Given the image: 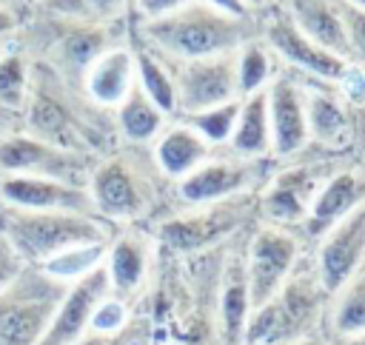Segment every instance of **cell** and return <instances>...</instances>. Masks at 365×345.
Wrapping results in <instances>:
<instances>
[{
    "mask_svg": "<svg viewBox=\"0 0 365 345\" xmlns=\"http://www.w3.org/2000/svg\"><path fill=\"white\" fill-rule=\"evenodd\" d=\"M145 34L168 60H197L225 51H240L254 40L248 17L225 14L208 3H188L145 23Z\"/></svg>",
    "mask_w": 365,
    "mask_h": 345,
    "instance_id": "obj_1",
    "label": "cell"
},
{
    "mask_svg": "<svg viewBox=\"0 0 365 345\" xmlns=\"http://www.w3.org/2000/svg\"><path fill=\"white\" fill-rule=\"evenodd\" d=\"M0 231L11 240L26 262H48L71 248L108 242V225L97 214L29 211L9 205L0 211Z\"/></svg>",
    "mask_w": 365,
    "mask_h": 345,
    "instance_id": "obj_2",
    "label": "cell"
},
{
    "mask_svg": "<svg viewBox=\"0 0 365 345\" xmlns=\"http://www.w3.org/2000/svg\"><path fill=\"white\" fill-rule=\"evenodd\" d=\"M325 299L328 294L317 274H291L265 305L251 311L242 345H288L311 334L322 316Z\"/></svg>",
    "mask_w": 365,
    "mask_h": 345,
    "instance_id": "obj_3",
    "label": "cell"
},
{
    "mask_svg": "<svg viewBox=\"0 0 365 345\" xmlns=\"http://www.w3.org/2000/svg\"><path fill=\"white\" fill-rule=\"evenodd\" d=\"M66 282L43 268L23 265V271L0 291V345H37L51 325Z\"/></svg>",
    "mask_w": 365,
    "mask_h": 345,
    "instance_id": "obj_4",
    "label": "cell"
},
{
    "mask_svg": "<svg viewBox=\"0 0 365 345\" xmlns=\"http://www.w3.org/2000/svg\"><path fill=\"white\" fill-rule=\"evenodd\" d=\"M237 57L240 51H225V54L197 57V60H171L177 111L197 114V111L240 100Z\"/></svg>",
    "mask_w": 365,
    "mask_h": 345,
    "instance_id": "obj_5",
    "label": "cell"
},
{
    "mask_svg": "<svg viewBox=\"0 0 365 345\" xmlns=\"http://www.w3.org/2000/svg\"><path fill=\"white\" fill-rule=\"evenodd\" d=\"M0 171L6 174H34L60 180L77 188H86L88 182V157L80 151L57 148L51 143H43L31 134H6L0 137Z\"/></svg>",
    "mask_w": 365,
    "mask_h": 345,
    "instance_id": "obj_6",
    "label": "cell"
},
{
    "mask_svg": "<svg viewBox=\"0 0 365 345\" xmlns=\"http://www.w3.org/2000/svg\"><path fill=\"white\" fill-rule=\"evenodd\" d=\"M88 194L100 217L134 220L151 202V180L134 160L111 157L91 168Z\"/></svg>",
    "mask_w": 365,
    "mask_h": 345,
    "instance_id": "obj_7",
    "label": "cell"
},
{
    "mask_svg": "<svg viewBox=\"0 0 365 345\" xmlns=\"http://www.w3.org/2000/svg\"><path fill=\"white\" fill-rule=\"evenodd\" d=\"M248 205H251V194L208 202V205H200V211H194V214H182V217H171V220L160 222L154 237L177 254L202 251V248L225 240L242 222V214Z\"/></svg>",
    "mask_w": 365,
    "mask_h": 345,
    "instance_id": "obj_8",
    "label": "cell"
},
{
    "mask_svg": "<svg viewBox=\"0 0 365 345\" xmlns=\"http://www.w3.org/2000/svg\"><path fill=\"white\" fill-rule=\"evenodd\" d=\"M299 254V240L288 234L279 225L259 228L251 237L248 257H245V279H248V297H251V311L265 305L282 282L294 274Z\"/></svg>",
    "mask_w": 365,
    "mask_h": 345,
    "instance_id": "obj_9",
    "label": "cell"
},
{
    "mask_svg": "<svg viewBox=\"0 0 365 345\" xmlns=\"http://www.w3.org/2000/svg\"><path fill=\"white\" fill-rule=\"evenodd\" d=\"M265 180L262 157H242L240 163H200L194 171L177 180V194L188 205H208L220 200H231L240 194H251Z\"/></svg>",
    "mask_w": 365,
    "mask_h": 345,
    "instance_id": "obj_10",
    "label": "cell"
},
{
    "mask_svg": "<svg viewBox=\"0 0 365 345\" xmlns=\"http://www.w3.org/2000/svg\"><path fill=\"white\" fill-rule=\"evenodd\" d=\"M108 291H111V282H108V268L103 259L88 274L71 279L51 325L46 328V334L40 336L37 345H74V342H80L88 334L91 316H94L97 305L108 297Z\"/></svg>",
    "mask_w": 365,
    "mask_h": 345,
    "instance_id": "obj_11",
    "label": "cell"
},
{
    "mask_svg": "<svg viewBox=\"0 0 365 345\" xmlns=\"http://www.w3.org/2000/svg\"><path fill=\"white\" fill-rule=\"evenodd\" d=\"M365 262V202H359L351 214H345L336 225L322 234L317 277L328 297H334L351 274Z\"/></svg>",
    "mask_w": 365,
    "mask_h": 345,
    "instance_id": "obj_12",
    "label": "cell"
},
{
    "mask_svg": "<svg viewBox=\"0 0 365 345\" xmlns=\"http://www.w3.org/2000/svg\"><path fill=\"white\" fill-rule=\"evenodd\" d=\"M0 200L6 205L29 208V211L97 214L88 188H77V185L48 180V177H34V174H3L0 177Z\"/></svg>",
    "mask_w": 365,
    "mask_h": 345,
    "instance_id": "obj_13",
    "label": "cell"
},
{
    "mask_svg": "<svg viewBox=\"0 0 365 345\" xmlns=\"http://www.w3.org/2000/svg\"><path fill=\"white\" fill-rule=\"evenodd\" d=\"M26 125L31 137L51 143L57 148L83 154L88 143V128L77 120V114L68 108L63 94H57V88L48 83H40L26 100Z\"/></svg>",
    "mask_w": 365,
    "mask_h": 345,
    "instance_id": "obj_14",
    "label": "cell"
},
{
    "mask_svg": "<svg viewBox=\"0 0 365 345\" xmlns=\"http://www.w3.org/2000/svg\"><path fill=\"white\" fill-rule=\"evenodd\" d=\"M319 188H322V171L319 168H311V165L285 168L265 188L262 214L271 220V225H279V228L299 225L308 217L311 202H314Z\"/></svg>",
    "mask_w": 365,
    "mask_h": 345,
    "instance_id": "obj_15",
    "label": "cell"
},
{
    "mask_svg": "<svg viewBox=\"0 0 365 345\" xmlns=\"http://www.w3.org/2000/svg\"><path fill=\"white\" fill-rule=\"evenodd\" d=\"M268 125H271V151L279 157L297 154L308 143L305 91L291 77H277L268 86Z\"/></svg>",
    "mask_w": 365,
    "mask_h": 345,
    "instance_id": "obj_16",
    "label": "cell"
},
{
    "mask_svg": "<svg viewBox=\"0 0 365 345\" xmlns=\"http://www.w3.org/2000/svg\"><path fill=\"white\" fill-rule=\"evenodd\" d=\"M265 43L271 46V51H277L282 60H288L291 66L319 77V80H342V74L348 71V60L325 51L322 46L311 43L294 23L291 17H274L265 26Z\"/></svg>",
    "mask_w": 365,
    "mask_h": 345,
    "instance_id": "obj_17",
    "label": "cell"
},
{
    "mask_svg": "<svg viewBox=\"0 0 365 345\" xmlns=\"http://www.w3.org/2000/svg\"><path fill=\"white\" fill-rule=\"evenodd\" d=\"M359 202H365V177L356 171H339L331 177L314 197L308 217L302 220L308 237H322L331 225H336L345 214H351Z\"/></svg>",
    "mask_w": 365,
    "mask_h": 345,
    "instance_id": "obj_18",
    "label": "cell"
},
{
    "mask_svg": "<svg viewBox=\"0 0 365 345\" xmlns=\"http://www.w3.org/2000/svg\"><path fill=\"white\" fill-rule=\"evenodd\" d=\"M103 51H108V31L100 23L74 20L57 37V43L51 48V57H54V66H57V77H66V80L77 83Z\"/></svg>",
    "mask_w": 365,
    "mask_h": 345,
    "instance_id": "obj_19",
    "label": "cell"
},
{
    "mask_svg": "<svg viewBox=\"0 0 365 345\" xmlns=\"http://www.w3.org/2000/svg\"><path fill=\"white\" fill-rule=\"evenodd\" d=\"M288 17L311 43L322 46L325 51H331L342 60L354 57V46H351V37L345 31L342 14L328 0H291Z\"/></svg>",
    "mask_w": 365,
    "mask_h": 345,
    "instance_id": "obj_20",
    "label": "cell"
},
{
    "mask_svg": "<svg viewBox=\"0 0 365 345\" xmlns=\"http://www.w3.org/2000/svg\"><path fill=\"white\" fill-rule=\"evenodd\" d=\"M134 83H137V63L134 54L125 48L103 51L86 71V91L100 105H120Z\"/></svg>",
    "mask_w": 365,
    "mask_h": 345,
    "instance_id": "obj_21",
    "label": "cell"
},
{
    "mask_svg": "<svg viewBox=\"0 0 365 345\" xmlns=\"http://www.w3.org/2000/svg\"><path fill=\"white\" fill-rule=\"evenodd\" d=\"M148 259H151V242L143 234H123L117 237L108 251H106V268H108V282L111 291L128 297L134 294L148 274Z\"/></svg>",
    "mask_w": 365,
    "mask_h": 345,
    "instance_id": "obj_22",
    "label": "cell"
},
{
    "mask_svg": "<svg viewBox=\"0 0 365 345\" xmlns=\"http://www.w3.org/2000/svg\"><path fill=\"white\" fill-rule=\"evenodd\" d=\"M205 157H208V143L191 125H171L157 140V148H154L157 168L174 180L194 171Z\"/></svg>",
    "mask_w": 365,
    "mask_h": 345,
    "instance_id": "obj_23",
    "label": "cell"
},
{
    "mask_svg": "<svg viewBox=\"0 0 365 345\" xmlns=\"http://www.w3.org/2000/svg\"><path fill=\"white\" fill-rule=\"evenodd\" d=\"M231 148L240 157H262L271 148V125H268V88H259L242 97V108L231 134Z\"/></svg>",
    "mask_w": 365,
    "mask_h": 345,
    "instance_id": "obj_24",
    "label": "cell"
},
{
    "mask_svg": "<svg viewBox=\"0 0 365 345\" xmlns=\"http://www.w3.org/2000/svg\"><path fill=\"white\" fill-rule=\"evenodd\" d=\"M251 316V297L245 279V259L231 262L222 277V297H220V325L225 345H242V334Z\"/></svg>",
    "mask_w": 365,
    "mask_h": 345,
    "instance_id": "obj_25",
    "label": "cell"
},
{
    "mask_svg": "<svg viewBox=\"0 0 365 345\" xmlns=\"http://www.w3.org/2000/svg\"><path fill=\"white\" fill-rule=\"evenodd\" d=\"M305 114H308V140H317L322 145H339L351 137L348 114L334 94L325 91L305 94Z\"/></svg>",
    "mask_w": 365,
    "mask_h": 345,
    "instance_id": "obj_26",
    "label": "cell"
},
{
    "mask_svg": "<svg viewBox=\"0 0 365 345\" xmlns=\"http://www.w3.org/2000/svg\"><path fill=\"white\" fill-rule=\"evenodd\" d=\"M163 120L165 114L151 103V97L140 88V83H134L125 100L117 105V123L128 143H148L151 137L160 134Z\"/></svg>",
    "mask_w": 365,
    "mask_h": 345,
    "instance_id": "obj_27",
    "label": "cell"
},
{
    "mask_svg": "<svg viewBox=\"0 0 365 345\" xmlns=\"http://www.w3.org/2000/svg\"><path fill=\"white\" fill-rule=\"evenodd\" d=\"M328 328L336 336L365 334V262L351 274V279L334 294V308L328 314Z\"/></svg>",
    "mask_w": 365,
    "mask_h": 345,
    "instance_id": "obj_28",
    "label": "cell"
},
{
    "mask_svg": "<svg viewBox=\"0 0 365 345\" xmlns=\"http://www.w3.org/2000/svg\"><path fill=\"white\" fill-rule=\"evenodd\" d=\"M134 63H137V83L140 88L151 97V103L165 114V111H177V97H174V80H171V71H165L154 54H134Z\"/></svg>",
    "mask_w": 365,
    "mask_h": 345,
    "instance_id": "obj_29",
    "label": "cell"
},
{
    "mask_svg": "<svg viewBox=\"0 0 365 345\" xmlns=\"http://www.w3.org/2000/svg\"><path fill=\"white\" fill-rule=\"evenodd\" d=\"M240 108H242V100H231V103H222V105H214V108L188 114V123L185 125H191L205 143H225L234 134Z\"/></svg>",
    "mask_w": 365,
    "mask_h": 345,
    "instance_id": "obj_30",
    "label": "cell"
},
{
    "mask_svg": "<svg viewBox=\"0 0 365 345\" xmlns=\"http://www.w3.org/2000/svg\"><path fill=\"white\" fill-rule=\"evenodd\" d=\"M29 100V66L20 54L0 57V108L17 114Z\"/></svg>",
    "mask_w": 365,
    "mask_h": 345,
    "instance_id": "obj_31",
    "label": "cell"
},
{
    "mask_svg": "<svg viewBox=\"0 0 365 345\" xmlns=\"http://www.w3.org/2000/svg\"><path fill=\"white\" fill-rule=\"evenodd\" d=\"M106 251H108V242H94V245H83V248H71L48 262H43L40 268L48 271L51 277L68 282V279H77L83 274H88L91 268H97L103 259H106Z\"/></svg>",
    "mask_w": 365,
    "mask_h": 345,
    "instance_id": "obj_32",
    "label": "cell"
},
{
    "mask_svg": "<svg viewBox=\"0 0 365 345\" xmlns=\"http://www.w3.org/2000/svg\"><path fill=\"white\" fill-rule=\"evenodd\" d=\"M271 74V54L257 40H248L240 48L237 57V80H240V97H248L259 88H265V80Z\"/></svg>",
    "mask_w": 365,
    "mask_h": 345,
    "instance_id": "obj_33",
    "label": "cell"
},
{
    "mask_svg": "<svg viewBox=\"0 0 365 345\" xmlns=\"http://www.w3.org/2000/svg\"><path fill=\"white\" fill-rule=\"evenodd\" d=\"M123 322H125V305L120 302V299H103L100 305H97V311H94V316H91V325H88V334H111V331H117V328H123Z\"/></svg>",
    "mask_w": 365,
    "mask_h": 345,
    "instance_id": "obj_34",
    "label": "cell"
},
{
    "mask_svg": "<svg viewBox=\"0 0 365 345\" xmlns=\"http://www.w3.org/2000/svg\"><path fill=\"white\" fill-rule=\"evenodd\" d=\"M23 265H26V259L17 254V248L11 245V240L0 231V291L23 271Z\"/></svg>",
    "mask_w": 365,
    "mask_h": 345,
    "instance_id": "obj_35",
    "label": "cell"
},
{
    "mask_svg": "<svg viewBox=\"0 0 365 345\" xmlns=\"http://www.w3.org/2000/svg\"><path fill=\"white\" fill-rule=\"evenodd\" d=\"M71 3H74V17L77 20H83V14H86L94 23L100 17H114L123 9L125 0H71Z\"/></svg>",
    "mask_w": 365,
    "mask_h": 345,
    "instance_id": "obj_36",
    "label": "cell"
},
{
    "mask_svg": "<svg viewBox=\"0 0 365 345\" xmlns=\"http://www.w3.org/2000/svg\"><path fill=\"white\" fill-rule=\"evenodd\" d=\"M339 14H342L345 31H348V37H351L354 54H365V11L351 6L348 11H339Z\"/></svg>",
    "mask_w": 365,
    "mask_h": 345,
    "instance_id": "obj_37",
    "label": "cell"
},
{
    "mask_svg": "<svg viewBox=\"0 0 365 345\" xmlns=\"http://www.w3.org/2000/svg\"><path fill=\"white\" fill-rule=\"evenodd\" d=\"M188 3H191V0H137V9H140L148 20H154V17H163V14L174 11V9L188 6Z\"/></svg>",
    "mask_w": 365,
    "mask_h": 345,
    "instance_id": "obj_38",
    "label": "cell"
},
{
    "mask_svg": "<svg viewBox=\"0 0 365 345\" xmlns=\"http://www.w3.org/2000/svg\"><path fill=\"white\" fill-rule=\"evenodd\" d=\"M208 6L225 11V14H234V17H248V6L242 0H205Z\"/></svg>",
    "mask_w": 365,
    "mask_h": 345,
    "instance_id": "obj_39",
    "label": "cell"
},
{
    "mask_svg": "<svg viewBox=\"0 0 365 345\" xmlns=\"http://www.w3.org/2000/svg\"><path fill=\"white\" fill-rule=\"evenodd\" d=\"M14 26H17V17H14V14L0 3V40H3L6 34H11V31H14Z\"/></svg>",
    "mask_w": 365,
    "mask_h": 345,
    "instance_id": "obj_40",
    "label": "cell"
},
{
    "mask_svg": "<svg viewBox=\"0 0 365 345\" xmlns=\"http://www.w3.org/2000/svg\"><path fill=\"white\" fill-rule=\"evenodd\" d=\"M288 345H325V339H322L317 331H311V334H305V336H299V339H294V342H288Z\"/></svg>",
    "mask_w": 365,
    "mask_h": 345,
    "instance_id": "obj_41",
    "label": "cell"
},
{
    "mask_svg": "<svg viewBox=\"0 0 365 345\" xmlns=\"http://www.w3.org/2000/svg\"><path fill=\"white\" fill-rule=\"evenodd\" d=\"M74 345H108V339L103 336V334H86L80 342H74Z\"/></svg>",
    "mask_w": 365,
    "mask_h": 345,
    "instance_id": "obj_42",
    "label": "cell"
},
{
    "mask_svg": "<svg viewBox=\"0 0 365 345\" xmlns=\"http://www.w3.org/2000/svg\"><path fill=\"white\" fill-rule=\"evenodd\" d=\"M336 345H365V334H351V336H336Z\"/></svg>",
    "mask_w": 365,
    "mask_h": 345,
    "instance_id": "obj_43",
    "label": "cell"
},
{
    "mask_svg": "<svg viewBox=\"0 0 365 345\" xmlns=\"http://www.w3.org/2000/svg\"><path fill=\"white\" fill-rule=\"evenodd\" d=\"M242 3H245L248 11H251V9H265V6H271L274 0H242Z\"/></svg>",
    "mask_w": 365,
    "mask_h": 345,
    "instance_id": "obj_44",
    "label": "cell"
},
{
    "mask_svg": "<svg viewBox=\"0 0 365 345\" xmlns=\"http://www.w3.org/2000/svg\"><path fill=\"white\" fill-rule=\"evenodd\" d=\"M9 125H11V111L0 108V128H9Z\"/></svg>",
    "mask_w": 365,
    "mask_h": 345,
    "instance_id": "obj_45",
    "label": "cell"
},
{
    "mask_svg": "<svg viewBox=\"0 0 365 345\" xmlns=\"http://www.w3.org/2000/svg\"><path fill=\"white\" fill-rule=\"evenodd\" d=\"M351 6H354V9H362V11H365V0H351Z\"/></svg>",
    "mask_w": 365,
    "mask_h": 345,
    "instance_id": "obj_46",
    "label": "cell"
},
{
    "mask_svg": "<svg viewBox=\"0 0 365 345\" xmlns=\"http://www.w3.org/2000/svg\"><path fill=\"white\" fill-rule=\"evenodd\" d=\"M0 57H3V54H0Z\"/></svg>",
    "mask_w": 365,
    "mask_h": 345,
    "instance_id": "obj_47",
    "label": "cell"
}]
</instances>
